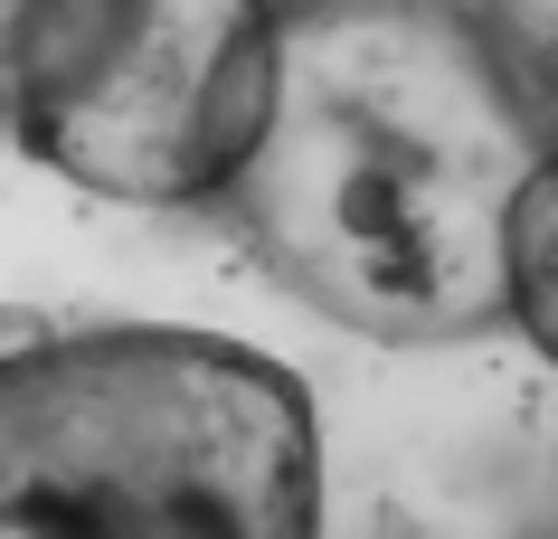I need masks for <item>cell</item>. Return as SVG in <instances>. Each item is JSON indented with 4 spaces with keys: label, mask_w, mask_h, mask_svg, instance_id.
Segmentation results:
<instances>
[{
    "label": "cell",
    "mask_w": 558,
    "mask_h": 539,
    "mask_svg": "<svg viewBox=\"0 0 558 539\" xmlns=\"http://www.w3.org/2000/svg\"><path fill=\"white\" fill-rule=\"evenodd\" d=\"M539 151L549 133L464 0H294L228 199L284 294L426 351L511 313L501 228Z\"/></svg>",
    "instance_id": "6da1fadb"
},
{
    "label": "cell",
    "mask_w": 558,
    "mask_h": 539,
    "mask_svg": "<svg viewBox=\"0 0 558 539\" xmlns=\"http://www.w3.org/2000/svg\"><path fill=\"white\" fill-rule=\"evenodd\" d=\"M0 539H323L313 389L180 322L0 351Z\"/></svg>",
    "instance_id": "7a4b0ae2"
},
{
    "label": "cell",
    "mask_w": 558,
    "mask_h": 539,
    "mask_svg": "<svg viewBox=\"0 0 558 539\" xmlns=\"http://www.w3.org/2000/svg\"><path fill=\"white\" fill-rule=\"evenodd\" d=\"M10 133L123 209L218 199L275 105V0H29L0 48Z\"/></svg>",
    "instance_id": "3957f363"
},
{
    "label": "cell",
    "mask_w": 558,
    "mask_h": 539,
    "mask_svg": "<svg viewBox=\"0 0 558 539\" xmlns=\"http://www.w3.org/2000/svg\"><path fill=\"white\" fill-rule=\"evenodd\" d=\"M501 274H511V322L539 341V359H558V143L530 161L521 199H511Z\"/></svg>",
    "instance_id": "277c9868"
},
{
    "label": "cell",
    "mask_w": 558,
    "mask_h": 539,
    "mask_svg": "<svg viewBox=\"0 0 558 539\" xmlns=\"http://www.w3.org/2000/svg\"><path fill=\"white\" fill-rule=\"evenodd\" d=\"M483 38H493L501 76L521 86V105L539 114V133L558 143V0H464Z\"/></svg>",
    "instance_id": "5b68a950"
},
{
    "label": "cell",
    "mask_w": 558,
    "mask_h": 539,
    "mask_svg": "<svg viewBox=\"0 0 558 539\" xmlns=\"http://www.w3.org/2000/svg\"><path fill=\"white\" fill-rule=\"evenodd\" d=\"M20 10H29V0H0V48H10V29H20Z\"/></svg>",
    "instance_id": "8992f818"
}]
</instances>
